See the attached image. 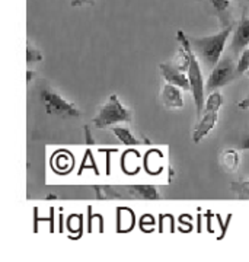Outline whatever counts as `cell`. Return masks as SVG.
I'll return each mask as SVG.
<instances>
[{
	"label": "cell",
	"mask_w": 249,
	"mask_h": 262,
	"mask_svg": "<svg viewBox=\"0 0 249 262\" xmlns=\"http://www.w3.org/2000/svg\"><path fill=\"white\" fill-rule=\"evenodd\" d=\"M232 32V25H227L220 32L209 35V37H193L188 38L190 46L193 48L194 54L197 56L200 64L205 66V69L212 70L226 48V42Z\"/></svg>",
	"instance_id": "cell-1"
},
{
	"label": "cell",
	"mask_w": 249,
	"mask_h": 262,
	"mask_svg": "<svg viewBox=\"0 0 249 262\" xmlns=\"http://www.w3.org/2000/svg\"><path fill=\"white\" fill-rule=\"evenodd\" d=\"M176 38L181 44V47L184 48L186 53V77L190 82V91L193 94L194 103H195V111L197 115L201 117L204 111V92H205V86H204L203 69L198 61L197 56L194 54L193 48L190 46L188 37L185 35L182 31H178Z\"/></svg>",
	"instance_id": "cell-2"
},
{
	"label": "cell",
	"mask_w": 249,
	"mask_h": 262,
	"mask_svg": "<svg viewBox=\"0 0 249 262\" xmlns=\"http://www.w3.org/2000/svg\"><path fill=\"white\" fill-rule=\"evenodd\" d=\"M133 118L131 111L127 106H124L120 98L117 95H111L108 101L101 106V110L95 115L92 120L93 127L96 128H108V127H114L115 124L120 122H130Z\"/></svg>",
	"instance_id": "cell-3"
},
{
	"label": "cell",
	"mask_w": 249,
	"mask_h": 262,
	"mask_svg": "<svg viewBox=\"0 0 249 262\" xmlns=\"http://www.w3.org/2000/svg\"><path fill=\"white\" fill-rule=\"evenodd\" d=\"M236 76H238L236 64L233 63L232 57H220V60L213 67L212 73L205 82V91L214 92V91L231 83Z\"/></svg>",
	"instance_id": "cell-4"
},
{
	"label": "cell",
	"mask_w": 249,
	"mask_h": 262,
	"mask_svg": "<svg viewBox=\"0 0 249 262\" xmlns=\"http://www.w3.org/2000/svg\"><path fill=\"white\" fill-rule=\"evenodd\" d=\"M41 101L46 106L47 113L61 115V117H79L80 111L76 108V105L70 101L65 99L60 94H57L51 89H44L41 92Z\"/></svg>",
	"instance_id": "cell-5"
},
{
	"label": "cell",
	"mask_w": 249,
	"mask_h": 262,
	"mask_svg": "<svg viewBox=\"0 0 249 262\" xmlns=\"http://www.w3.org/2000/svg\"><path fill=\"white\" fill-rule=\"evenodd\" d=\"M159 69H160V75H162V77L165 79L168 83L175 84V86H178L182 91H190L188 77H186V75L179 67L169 64V63H162V64L159 66Z\"/></svg>",
	"instance_id": "cell-6"
},
{
	"label": "cell",
	"mask_w": 249,
	"mask_h": 262,
	"mask_svg": "<svg viewBox=\"0 0 249 262\" xmlns=\"http://www.w3.org/2000/svg\"><path fill=\"white\" fill-rule=\"evenodd\" d=\"M249 46V18H242L236 29L233 31L231 41V51L233 54H240Z\"/></svg>",
	"instance_id": "cell-7"
},
{
	"label": "cell",
	"mask_w": 249,
	"mask_h": 262,
	"mask_svg": "<svg viewBox=\"0 0 249 262\" xmlns=\"http://www.w3.org/2000/svg\"><path fill=\"white\" fill-rule=\"evenodd\" d=\"M160 101L169 110H179L184 106V98H182V89H179L175 84L166 82L160 92Z\"/></svg>",
	"instance_id": "cell-8"
},
{
	"label": "cell",
	"mask_w": 249,
	"mask_h": 262,
	"mask_svg": "<svg viewBox=\"0 0 249 262\" xmlns=\"http://www.w3.org/2000/svg\"><path fill=\"white\" fill-rule=\"evenodd\" d=\"M219 120V113H213V111H204L203 117H200V121L195 125L193 131V141L194 143H200L204 137L216 127Z\"/></svg>",
	"instance_id": "cell-9"
},
{
	"label": "cell",
	"mask_w": 249,
	"mask_h": 262,
	"mask_svg": "<svg viewBox=\"0 0 249 262\" xmlns=\"http://www.w3.org/2000/svg\"><path fill=\"white\" fill-rule=\"evenodd\" d=\"M130 194L136 198H141V200H157L159 198V191L156 187L153 185H133L129 187Z\"/></svg>",
	"instance_id": "cell-10"
},
{
	"label": "cell",
	"mask_w": 249,
	"mask_h": 262,
	"mask_svg": "<svg viewBox=\"0 0 249 262\" xmlns=\"http://www.w3.org/2000/svg\"><path fill=\"white\" fill-rule=\"evenodd\" d=\"M112 133L126 146H137V144H140V140H137L133 136V133L127 127H112Z\"/></svg>",
	"instance_id": "cell-11"
},
{
	"label": "cell",
	"mask_w": 249,
	"mask_h": 262,
	"mask_svg": "<svg viewBox=\"0 0 249 262\" xmlns=\"http://www.w3.org/2000/svg\"><path fill=\"white\" fill-rule=\"evenodd\" d=\"M221 103H223V96L220 95V92H217V91L210 92L209 98H207V99H205V102H204V111L219 113Z\"/></svg>",
	"instance_id": "cell-12"
},
{
	"label": "cell",
	"mask_w": 249,
	"mask_h": 262,
	"mask_svg": "<svg viewBox=\"0 0 249 262\" xmlns=\"http://www.w3.org/2000/svg\"><path fill=\"white\" fill-rule=\"evenodd\" d=\"M223 163L229 170H236L239 166V155L236 150H226L223 153Z\"/></svg>",
	"instance_id": "cell-13"
},
{
	"label": "cell",
	"mask_w": 249,
	"mask_h": 262,
	"mask_svg": "<svg viewBox=\"0 0 249 262\" xmlns=\"http://www.w3.org/2000/svg\"><path fill=\"white\" fill-rule=\"evenodd\" d=\"M249 70V46L242 53H240L239 57V61H238V64H236V73L238 76L245 75L246 72Z\"/></svg>",
	"instance_id": "cell-14"
},
{
	"label": "cell",
	"mask_w": 249,
	"mask_h": 262,
	"mask_svg": "<svg viewBox=\"0 0 249 262\" xmlns=\"http://www.w3.org/2000/svg\"><path fill=\"white\" fill-rule=\"evenodd\" d=\"M210 3L216 10V13L220 15V16L227 13V10L231 8V0H210Z\"/></svg>",
	"instance_id": "cell-15"
},
{
	"label": "cell",
	"mask_w": 249,
	"mask_h": 262,
	"mask_svg": "<svg viewBox=\"0 0 249 262\" xmlns=\"http://www.w3.org/2000/svg\"><path fill=\"white\" fill-rule=\"evenodd\" d=\"M43 60V56L38 50H34V48H28L27 50V61L28 63H37V61H41Z\"/></svg>",
	"instance_id": "cell-16"
},
{
	"label": "cell",
	"mask_w": 249,
	"mask_h": 262,
	"mask_svg": "<svg viewBox=\"0 0 249 262\" xmlns=\"http://www.w3.org/2000/svg\"><path fill=\"white\" fill-rule=\"evenodd\" d=\"M70 5L73 8H79L83 5H93V0H70Z\"/></svg>",
	"instance_id": "cell-17"
},
{
	"label": "cell",
	"mask_w": 249,
	"mask_h": 262,
	"mask_svg": "<svg viewBox=\"0 0 249 262\" xmlns=\"http://www.w3.org/2000/svg\"><path fill=\"white\" fill-rule=\"evenodd\" d=\"M238 189H239L240 192H243L245 195H249V179L248 181H243L239 187H238Z\"/></svg>",
	"instance_id": "cell-18"
},
{
	"label": "cell",
	"mask_w": 249,
	"mask_h": 262,
	"mask_svg": "<svg viewBox=\"0 0 249 262\" xmlns=\"http://www.w3.org/2000/svg\"><path fill=\"white\" fill-rule=\"evenodd\" d=\"M239 149L240 150H249V136L243 137L239 143Z\"/></svg>",
	"instance_id": "cell-19"
},
{
	"label": "cell",
	"mask_w": 249,
	"mask_h": 262,
	"mask_svg": "<svg viewBox=\"0 0 249 262\" xmlns=\"http://www.w3.org/2000/svg\"><path fill=\"white\" fill-rule=\"evenodd\" d=\"M238 108H240V110H249V96L238 103Z\"/></svg>",
	"instance_id": "cell-20"
},
{
	"label": "cell",
	"mask_w": 249,
	"mask_h": 262,
	"mask_svg": "<svg viewBox=\"0 0 249 262\" xmlns=\"http://www.w3.org/2000/svg\"><path fill=\"white\" fill-rule=\"evenodd\" d=\"M248 2H249V0H248Z\"/></svg>",
	"instance_id": "cell-21"
}]
</instances>
